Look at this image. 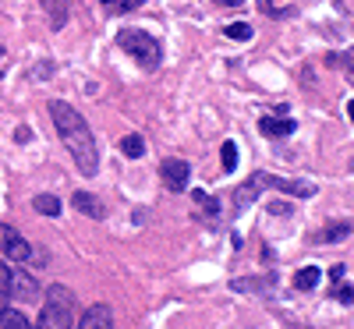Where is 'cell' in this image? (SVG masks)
<instances>
[{"mask_svg":"<svg viewBox=\"0 0 354 329\" xmlns=\"http://www.w3.org/2000/svg\"><path fill=\"white\" fill-rule=\"evenodd\" d=\"M192 198H195V205L202 209V213H209V216H216V213H220V202H216L213 195H205V191H195Z\"/></svg>","mask_w":354,"mask_h":329,"instance_id":"19","label":"cell"},{"mask_svg":"<svg viewBox=\"0 0 354 329\" xmlns=\"http://www.w3.org/2000/svg\"><path fill=\"white\" fill-rule=\"evenodd\" d=\"M50 117H53V128L57 135H61L64 149L71 153L78 173L85 177H93L100 170V149H96V138H93V128H88V121L64 100H50Z\"/></svg>","mask_w":354,"mask_h":329,"instance_id":"1","label":"cell"},{"mask_svg":"<svg viewBox=\"0 0 354 329\" xmlns=\"http://www.w3.org/2000/svg\"><path fill=\"white\" fill-rule=\"evenodd\" d=\"M117 46H121L128 57H135V64L145 71H156L163 64V46L156 36H149L145 28H121L117 32Z\"/></svg>","mask_w":354,"mask_h":329,"instance_id":"4","label":"cell"},{"mask_svg":"<svg viewBox=\"0 0 354 329\" xmlns=\"http://www.w3.org/2000/svg\"><path fill=\"white\" fill-rule=\"evenodd\" d=\"M32 205H36V213H43V216H61V209H64L57 195H36Z\"/></svg>","mask_w":354,"mask_h":329,"instance_id":"14","label":"cell"},{"mask_svg":"<svg viewBox=\"0 0 354 329\" xmlns=\"http://www.w3.org/2000/svg\"><path fill=\"white\" fill-rule=\"evenodd\" d=\"M78 329H113V308L110 305H93L78 319Z\"/></svg>","mask_w":354,"mask_h":329,"instance_id":"8","label":"cell"},{"mask_svg":"<svg viewBox=\"0 0 354 329\" xmlns=\"http://www.w3.org/2000/svg\"><path fill=\"white\" fill-rule=\"evenodd\" d=\"M11 294H18V297H36L39 287H32V280H28L25 273H11Z\"/></svg>","mask_w":354,"mask_h":329,"instance_id":"16","label":"cell"},{"mask_svg":"<svg viewBox=\"0 0 354 329\" xmlns=\"http://www.w3.org/2000/svg\"><path fill=\"white\" fill-rule=\"evenodd\" d=\"M121 153H124L128 160H142V156H145V138H142V135H124V138H121Z\"/></svg>","mask_w":354,"mask_h":329,"instance_id":"15","label":"cell"},{"mask_svg":"<svg viewBox=\"0 0 354 329\" xmlns=\"http://www.w3.org/2000/svg\"><path fill=\"white\" fill-rule=\"evenodd\" d=\"M0 329H32V322L18 308H0Z\"/></svg>","mask_w":354,"mask_h":329,"instance_id":"13","label":"cell"},{"mask_svg":"<svg viewBox=\"0 0 354 329\" xmlns=\"http://www.w3.org/2000/svg\"><path fill=\"white\" fill-rule=\"evenodd\" d=\"M160 177H163L167 191L181 195V191L188 188V181H192V163H188V160H163V163H160Z\"/></svg>","mask_w":354,"mask_h":329,"instance_id":"6","label":"cell"},{"mask_svg":"<svg viewBox=\"0 0 354 329\" xmlns=\"http://www.w3.org/2000/svg\"><path fill=\"white\" fill-rule=\"evenodd\" d=\"M298 290H315L319 283H322V269L319 265H305V269H298L294 273V280H290Z\"/></svg>","mask_w":354,"mask_h":329,"instance_id":"11","label":"cell"},{"mask_svg":"<svg viewBox=\"0 0 354 329\" xmlns=\"http://www.w3.org/2000/svg\"><path fill=\"white\" fill-rule=\"evenodd\" d=\"M145 4V0H103V8L110 15H128V11H138Z\"/></svg>","mask_w":354,"mask_h":329,"instance_id":"18","label":"cell"},{"mask_svg":"<svg viewBox=\"0 0 354 329\" xmlns=\"http://www.w3.org/2000/svg\"><path fill=\"white\" fill-rule=\"evenodd\" d=\"M11 273H15V269L0 258V294H11Z\"/></svg>","mask_w":354,"mask_h":329,"instance_id":"23","label":"cell"},{"mask_svg":"<svg viewBox=\"0 0 354 329\" xmlns=\"http://www.w3.org/2000/svg\"><path fill=\"white\" fill-rule=\"evenodd\" d=\"M220 4H223V8H241L245 0H220Z\"/></svg>","mask_w":354,"mask_h":329,"instance_id":"26","label":"cell"},{"mask_svg":"<svg viewBox=\"0 0 354 329\" xmlns=\"http://www.w3.org/2000/svg\"><path fill=\"white\" fill-rule=\"evenodd\" d=\"M262 188H273V191H283V195H294V198H312L315 195V185L308 181H287V177H277V173H252L248 181L234 191V216H241L245 209L259 198Z\"/></svg>","mask_w":354,"mask_h":329,"instance_id":"2","label":"cell"},{"mask_svg":"<svg viewBox=\"0 0 354 329\" xmlns=\"http://www.w3.org/2000/svg\"><path fill=\"white\" fill-rule=\"evenodd\" d=\"M15 138H18V142H28V138H32V131H28V128H18Z\"/></svg>","mask_w":354,"mask_h":329,"instance_id":"25","label":"cell"},{"mask_svg":"<svg viewBox=\"0 0 354 329\" xmlns=\"http://www.w3.org/2000/svg\"><path fill=\"white\" fill-rule=\"evenodd\" d=\"M220 163H223V170H234V167H238V145H234V142H223Z\"/></svg>","mask_w":354,"mask_h":329,"instance_id":"21","label":"cell"},{"mask_svg":"<svg viewBox=\"0 0 354 329\" xmlns=\"http://www.w3.org/2000/svg\"><path fill=\"white\" fill-rule=\"evenodd\" d=\"M326 64H333V68H347V78H351V50H347V53H326Z\"/></svg>","mask_w":354,"mask_h":329,"instance_id":"22","label":"cell"},{"mask_svg":"<svg viewBox=\"0 0 354 329\" xmlns=\"http://www.w3.org/2000/svg\"><path fill=\"white\" fill-rule=\"evenodd\" d=\"M337 301H340V305H347V308L354 305V287H351V283H340V290H337Z\"/></svg>","mask_w":354,"mask_h":329,"instance_id":"24","label":"cell"},{"mask_svg":"<svg viewBox=\"0 0 354 329\" xmlns=\"http://www.w3.org/2000/svg\"><path fill=\"white\" fill-rule=\"evenodd\" d=\"M43 8H46L53 28H64V21H68V0H43Z\"/></svg>","mask_w":354,"mask_h":329,"instance_id":"12","label":"cell"},{"mask_svg":"<svg viewBox=\"0 0 354 329\" xmlns=\"http://www.w3.org/2000/svg\"><path fill=\"white\" fill-rule=\"evenodd\" d=\"M0 78H4V71H0Z\"/></svg>","mask_w":354,"mask_h":329,"instance_id":"27","label":"cell"},{"mask_svg":"<svg viewBox=\"0 0 354 329\" xmlns=\"http://www.w3.org/2000/svg\"><path fill=\"white\" fill-rule=\"evenodd\" d=\"M75 312H78L75 294L64 283H50L43 312H39V319H36L32 329H71L75 326Z\"/></svg>","mask_w":354,"mask_h":329,"instance_id":"3","label":"cell"},{"mask_svg":"<svg viewBox=\"0 0 354 329\" xmlns=\"http://www.w3.org/2000/svg\"><path fill=\"white\" fill-rule=\"evenodd\" d=\"M351 237V220H337V223H330L326 230H319L312 241H319V245H333V241H347Z\"/></svg>","mask_w":354,"mask_h":329,"instance_id":"10","label":"cell"},{"mask_svg":"<svg viewBox=\"0 0 354 329\" xmlns=\"http://www.w3.org/2000/svg\"><path fill=\"white\" fill-rule=\"evenodd\" d=\"M259 131L266 138H290L294 131H298V121H294V117H273V113H266V117H259Z\"/></svg>","mask_w":354,"mask_h":329,"instance_id":"7","label":"cell"},{"mask_svg":"<svg viewBox=\"0 0 354 329\" xmlns=\"http://www.w3.org/2000/svg\"><path fill=\"white\" fill-rule=\"evenodd\" d=\"M223 36H227V39H238V43H248L255 32H252L248 21H230V25H223Z\"/></svg>","mask_w":354,"mask_h":329,"instance_id":"17","label":"cell"},{"mask_svg":"<svg viewBox=\"0 0 354 329\" xmlns=\"http://www.w3.org/2000/svg\"><path fill=\"white\" fill-rule=\"evenodd\" d=\"M0 255H8L11 262H32L36 258L32 245H28L11 223H0Z\"/></svg>","mask_w":354,"mask_h":329,"instance_id":"5","label":"cell"},{"mask_svg":"<svg viewBox=\"0 0 354 329\" xmlns=\"http://www.w3.org/2000/svg\"><path fill=\"white\" fill-rule=\"evenodd\" d=\"M71 202H75L78 213H82V216H88V220H103V216H106L103 202H100L93 191H75V195H71Z\"/></svg>","mask_w":354,"mask_h":329,"instance_id":"9","label":"cell"},{"mask_svg":"<svg viewBox=\"0 0 354 329\" xmlns=\"http://www.w3.org/2000/svg\"><path fill=\"white\" fill-rule=\"evenodd\" d=\"M259 11H262V15H270V18H290V15H294L290 4H287V8H277L273 0H259Z\"/></svg>","mask_w":354,"mask_h":329,"instance_id":"20","label":"cell"}]
</instances>
